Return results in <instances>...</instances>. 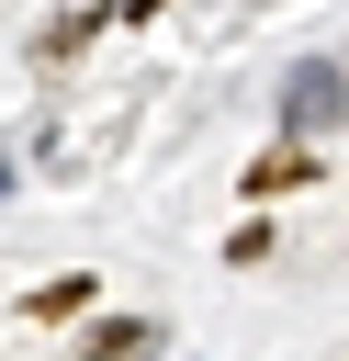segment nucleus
I'll return each mask as SVG.
<instances>
[{"instance_id":"1","label":"nucleus","mask_w":349,"mask_h":361,"mask_svg":"<svg viewBox=\"0 0 349 361\" xmlns=\"http://www.w3.org/2000/svg\"><path fill=\"white\" fill-rule=\"evenodd\" d=\"M304 180H315V158H304V147H270V158H248L236 192H248V203H281V192H304Z\"/></svg>"},{"instance_id":"2","label":"nucleus","mask_w":349,"mask_h":361,"mask_svg":"<svg viewBox=\"0 0 349 361\" xmlns=\"http://www.w3.org/2000/svg\"><path fill=\"white\" fill-rule=\"evenodd\" d=\"M34 316H45V327H56V316H90V271H68V282H45V293H34Z\"/></svg>"},{"instance_id":"3","label":"nucleus","mask_w":349,"mask_h":361,"mask_svg":"<svg viewBox=\"0 0 349 361\" xmlns=\"http://www.w3.org/2000/svg\"><path fill=\"white\" fill-rule=\"evenodd\" d=\"M124 11H169V0H124Z\"/></svg>"}]
</instances>
